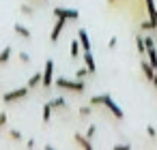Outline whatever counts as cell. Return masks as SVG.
Segmentation results:
<instances>
[{
  "label": "cell",
  "mask_w": 157,
  "mask_h": 150,
  "mask_svg": "<svg viewBox=\"0 0 157 150\" xmlns=\"http://www.w3.org/2000/svg\"><path fill=\"white\" fill-rule=\"evenodd\" d=\"M90 105H93V107H95V105H103V107H108V112H112V116H114L116 120H123V118H125L123 109L112 101L110 94H97V97H90Z\"/></svg>",
  "instance_id": "cell-1"
},
{
  "label": "cell",
  "mask_w": 157,
  "mask_h": 150,
  "mask_svg": "<svg viewBox=\"0 0 157 150\" xmlns=\"http://www.w3.org/2000/svg\"><path fill=\"white\" fill-rule=\"evenodd\" d=\"M54 84L60 88V90H69V92H84L86 90V84H84V79H67V77H58V79H54Z\"/></svg>",
  "instance_id": "cell-2"
},
{
  "label": "cell",
  "mask_w": 157,
  "mask_h": 150,
  "mask_svg": "<svg viewBox=\"0 0 157 150\" xmlns=\"http://www.w3.org/2000/svg\"><path fill=\"white\" fill-rule=\"evenodd\" d=\"M28 92H30V88H28V86L13 88V90H9V92H5V94H2V101H5L7 105H11V103H17V101L28 99Z\"/></svg>",
  "instance_id": "cell-3"
},
{
  "label": "cell",
  "mask_w": 157,
  "mask_h": 150,
  "mask_svg": "<svg viewBox=\"0 0 157 150\" xmlns=\"http://www.w3.org/2000/svg\"><path fill=\"white\" fill-rule=\"evenodd\" d=\"M43 79H41V86L48 90L52 84H54V60H48L45 62V67H43Z\"/></svg>",
  "instance_id": "cell-4"
},
{
  "label": "cell",
  "mask_w": 157,
  "mask_h": 150,
  "mask_svg": "<svg viewBox=\"0 0 157 150\" xmlns=\"http://www.w3.org/2000/svg\"><path fill=\"white\" fill-rule=\"evenodd\" d=\"M54 17H63V20L71 22V20H78V17H80V11H78V9H65V7H54Z\"/></svg>",
  "instance_id": "cell-5"
},
{
  "label": "cell",
  "mask_w": 157,
  "mask_h": 150,
  "mask_svg": "<svg viewBox=\"0 0 157 150\" xmlns=\"http://www.w3.org/2000/svg\"><path fill=\"white\" fill-rule=\"evenodd\" d=\"M65 26H67V20L56 17V24H54V28H52V32H50V41H52V43H56V41H58V37H60V35H63V30H65Z\"/></svg>",
  "instance_id": "cell-6"
},
{
  "label": "cell",
  "mask_w": 157,
  "mask_h": 150,
  "mask_svg": "<svg viewBox=\"0 0 157 150\" xmlns=\"http://www.w3.org/2000/svg\"><path fill=\"white\" fill-rule=\"evenodd\" d=\"M144 5H146V13H148L151 24L157 28V7H155V0H144Z\"/></svg>",
  "instance_id": "cell-7"
},
{
  "label": "cell",
  "mask_w": 157,
  "mask_h": 150,
  "mask_svg": "<svg viewBox=\"0 0 157 150\" xmlns=\"http://www.w3.org/2000/svg\"><path fill=\"white\" fill-rule=\"evenodd\" d=\"M78 41H80V45H82V49H84V52H88V49H90V37H88V32H86L84 28H80V30H78Z\"/></svg>",
  "instance_id": "cell-8"
},
{
  "label": "cell",
  "mask_w": 157,
  "mask_h": 150,
  "mask_svg": "<svg viewBox=\"0 0 157 150\" xmlns=\"http://www.w3.org/2000/svg\"><path fill=\"white\" fill-rule=\"evenodd\" d=\"M140 69H142V73H144V77L148 79V82H153V75H155V67L148 62V60H142L140 62Z\"/></svg>",
  "instance_id": "cell-9"
},
{
  "label": "cell",
  "mask_w": 157,
  "mask_h": 150,
  "mask_svg": "<svg viewBox=\"0 0 157 150\" xmlns=\"http://www.w3.org/2000/svg\"><path fill=\"white\" fill-rule=\"evenodd\" d=\"M13 32H15L17 37L26 39V41H30V39H33V32H30L26 26H22V24H15V26H13Z\"/></svg>",
  "instance_id": "cell-10"
},
{
  "label": "cell",
  "mask_w": 157,
  "mask_h": 150,
  "mask_svg": "<svg viewBox=\"0 0 157 150\" xmlns=\"http://www.w3.org/2000/svg\"><path fill=\"white\" fill-rule=\"evenodd\" d=\"M41 79H43V73H41V71H37V73H33V75L28 77V82H26V86H28L30 90H35L37 86H41Z\"/></svg>",
  "instance_id": "cell-11"
},
{
  "label": "cell",
  "mask_w": 157,
  "mask_h": 150,
  "mask_svg": "<svg viewBox=\"0 0 157 150\" xmlns=\"http://www.w3.org/2000/svg\"><path fill=\"white\" fill-rule=\"evenodd\" d=\"M84 64H86V69H88L90 73H95V71H97L95 56H93V52H90V49H88V52H84Z\"/></svg>",
  "instance_id": "cell-12"
},
{
  "label": "cell",
  "mask_w": 157,
  "mask_h": 150,
  "mask_svg": "<svg viewBox=\"0 0 157 150\" xmlns=\"http://www.w3.org/2000/svg\"><path fill=\"white\" fill-rule=\"evenodd\" d=\"M73 139H75V144H78V146H82V148H86V150H93V144H90V139H88L86 135L75 133V135H73Z\"/></svg>",
  "instance_id": "cell-13"
},
{
  "label": "cell",
  "mask_w": 157,
  "mask_h": 150,
  "mask_svg": "<svg viewBox=\"0 0 157 150\" xmlns=\"http://www.w3.org/2000/svg\"><path fill=\"white\" fill-rule=\"evenodd\" d=\"M50 105H52L54 109H69V105H67L65 97H54V99L50 101Z\"/></svg>",
  "instance_id": "cell-14"
},
{
  "label": "cell",
  "mask_w": 157,
  "mask_h": 150,
  "mask_svg": "<svg viewBox=\"0 0 157 150\" xmlns=\"http://www.w3.org/2000/svg\"><path fill=\"white\" fill-rule=\"evenodd\" d=\"M11 52H13V47H11V45H7L2 52H0V67H5V64L11 60Z\"/></svg>",
  "instance_id": "cell-15"
},
{
  "label": "cell",
  "mask_w": 157,
  "mask_h": 150,
  "mask_svg": "<svg viewBox=\"0 0 157 150\" xmlns=\"http://www.w3.org/2000/svg\"><path fill=\"white\" fill-rule=\"evenodd\" d=\"M136 49H138V54H140V56H144V54H146V43H144V37H142V35H138V37H136Z\"/></svg>",
  "instance_id": "cell-16"
},
{
  "label": "cell",
  "mask_w": 157,
  "mask_h": 150,
  "mask_svg": "<svg viewBox=\"0 0 157 150\" xmlns=\"http://www.w3.org/2000/svg\"><path fill=\"white\" fill-rule=\"evenodd\" d=\"M52 109H54V107H52V105H50V101H48V103H45V105H43V116H41V118H43V122H45V124H48V122H50V120H52Z\"/></svg>",
  "instance_id": "cell-17"
},
{
  "label": "cell",
  "mask_w": 157,
  "mask_h": 150,
  "mask_svg": "<svg viewBox=\"0 0 157 150\" xmlns=\"http://www.w3.org/2000/svg\"><path fill=\"white\" fill-rule=\"evenodd\" d=\"M20 11H22V15H26V17H33V15H35V7L28 5V2H24V5L20 7Z\"/></svg>",
  "instance_id": "cell-18"
},
{
  "label": "cell",
  "mask_w": 157,
  "mask_h": 150,
  "mask_svg": "<svg viewBox=\"0 0 157 150\" xmlns=\"http://www.w3.org/2000/svg\"><path fill=\"white\" fill-rule=\"evenodd\" d=\"M69 47H71V49H69L71 58H78V56H80V47H82V45H80V41H78V39H75V41H71V45H69Z\"/></svg>",
  "instance_id": "cell-19"
},
{
  "label": "cell",
  "mask_w": 157,
  "mask_h": 150,
  "mask_svg": "<svg viewBox=\"0 0 157 150\" xmlns=\"http://www.w3.org/2000/svg\"><path fill=\"white\" fill-rule=\"evenodd\" d=\"M88 73H90V71H88V69H86V64H84V67H80V69L75 71V77H78V79H84Z\"/></svg>",
  "instance_id": "cell-20"
},
{
  "label": "cell",
  "mask_w": 157,
  "mask_h": 150,
  "mask_svg": "<svg viewBox=\"0 0 157 150\" xmlns=\"http://www.w3.org/2000/svg\"><path fill=\"white\" fill-rule=\"evenodd\" d=\"M90 112H93V105H90V103H88V105H84V107H80V118L90 116Z\"/></svg>",
  "instance_id": "cell-21"
},
{
  "label": "cell",
  "mask_w": 157,
  "mask_h": 150,
  "mask_svg": "<svg viewBox=\"0 0 157 150\" xmlns=\"http://www.w3.org/2000/svg\"><path fill=\"white\" fill-rule=\"evenodd\" d=\"M9 139H13V141H20V139H22V131H17V129H11V131H9Z\"/></svg>",
  "instance_id": "cell-22"
},
{
  "label": "cell",
  "mask_w": 157,
  "mask_h": 150,
  "mask_svg": "<svg viewBox=\"0 0 157 150\" xmlns=\"http://www.w3.org/2000/svg\"><path fill=\"white\" fill-rule=\"evenodd\" d=\"M95 133H97V126H95V124H90V126L86 129V133H84V135H86L88 139H93V137H95Z\"/></svg>",
  "instance_id": "cell-23"
},
{
  "label": "cell",
  "mask_w": 157,
  "mask_h": 150,
  "mask_svg": "<svg viewBox=\"0 0 157 150\" xmlns=\"http://www.w3.org/2000/svg\"><path fill=\"white\" fill-rule=\"evenodd\" d=\"M20 62H22V64H30V56H28L26 52H22V54H20Z\"/></svg>",
  "instance_id": "cell-24"
},
{
  "label": "cell",
  "mask_w": 157,
  "mask_h": 150,
  "mask_svg": "<svg viewBox=\"0 0 157 150\" xmlns=\"http://www.w3.org/2000/svg\"><path fill=\"white\" fill-rule=\"evenodd\" d=\"M140 28H142V30H155V26L151 24V20H148V22H142V24H140Z\"/></svg>",
  "instance_id": "cell-25"
},
{
  "label": "cell",
  "mask_w": 157,
  "mask_h": 150,
  "mask_svg": "<svg viewBox=\"0 0 157 150\" xmlns=\"http://www.w3.org/2000/svg\"><path fill=\"white\" fill-rule=\"evenodd\" d=\"M116 43H118V39H116V37H110V41H108V47H110V49H114V47H116Z\"/></svg>",
  "instance_id": "cell-26"
},
{
  "label": "cell",
  "mask_w": 157,
  "mask_h": 150,
  "mask_svg": "<svg viewBox=\"0 0 157 150\" xmlns=\"http://www.w3.org/2000/svg\"><path fill=\"white\" fill-rule=\"evenodd\" d=\"M146 133H148V137H155V135H157V131H155V126H153V124H148V126H146Z\"/></svg>",
  "instance_id": "cell-27"
},
{
  "label": "cell",
  "mask_w": 157,
  "mask_h": 150,
  "mask_svg": "<svg viewBox=\"0 0 157 150\" xmlns=\"http://www.w3.org/2000/svg\"><path fill=\"white\" fill-rule=\"evenodd\" d=\"M127 148H131V146L129 144H116L114 146V150H127Z\"/></svg>",
  "instance_id": "cell-28"
},
{
  "label": "cell",
  "mask_w": 157,
  "mask_h": 150,
  "mask_svg": "<svg viewBox=\"0 0 157 150\" xmlns=\"http://www.w3.org/2000/svg\"><path fill=\"white\" fill-rule=\"evenodd\" d=\"M5 124H7V114L2 112V114H0V129H2Z\"/></svg>",
  "instance_id": "cell-29"
},
{
  "label": "cell",
  "mask_w": 157,
  "mask_h": 150,
  "mask_svg": "<svg viewBox=\"0 0 157 150\" xmlns=\"http://www.w3.org/2000/svg\"><path fill=\"white\" fill-rule=\"evenodd\" d=\"M153 86L157 88V67H155V75H153Z\"/></svg>",
  "instance_id": "cell-30"
},
{
  "label": "cell",
  "mask_w": 157,
  "mask_h": 150,
  "mask_svg": "<svg viewBox=\"0 0 157 150\" xmlns=\"http://www.w3.org/2000/svg\"><path fill=\"white\" fill-rule=\"evenodd\" d=\"M114 2H116V0H108V5H114Z\"/></svg>",
  "instance_id": "cell-31"
},
{
  "label": "cell",
  "mask_w": 157,
  "mask_h": 150,
  "mask_svg": "<svg viewBox=\"0 0 157 150\" xmlns=\"http://www.w3.org/2000/svg\"><path fill=\"white\" fill-rule=\"evenodd\" d=\"M45 2H48V0H45Z\"/></svg>",
  "instance_id": "cell-32"
}]
</instances>
